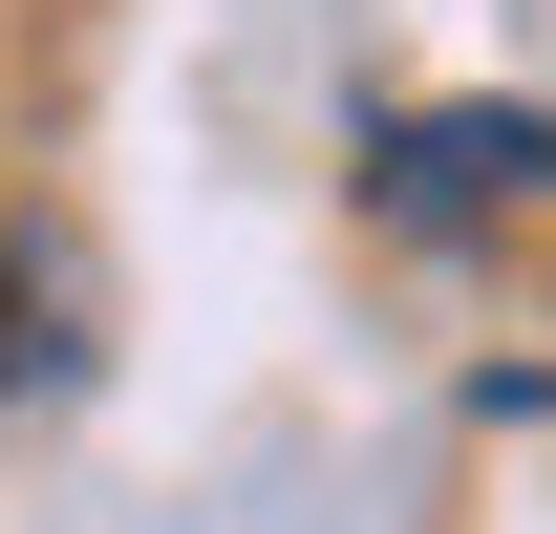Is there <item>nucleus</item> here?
<instances>
[{
    "label": "nucleus",
    "mask_w": 556,
    "mask_h": 534,
    "mask_svg": "<svg viewBox=\"0 0 556 534\" xmlns=\"http://www.w3.org/2000/svg\"><path fill=\"white\" fill-rule=\"evenodd\" d=\"M514 193H556V107H407V129H364V214L386 236H471Z\"/></svg>",
    "instance_id": "f257e3e1"
}]
</instances>
